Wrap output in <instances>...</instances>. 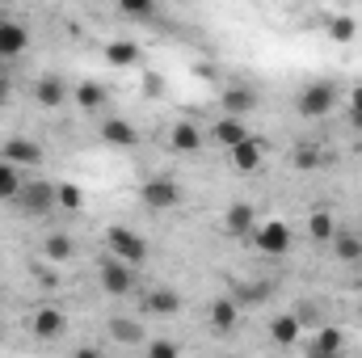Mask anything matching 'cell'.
Wrapping results in <instances>:
<instances>
[{
  "label": "cell",
  "mask_w": 362,
  "mask_h": 358,
  "mask_svg": "<svg viewBox=\"0 0 362 358\" xmlns=\"http://www.w3.org/2000/svg\"><path fill=\"white\" fill-rule=\"evenodd\" d=\"M101 139L114 144V148H135V144H139V131H135L127 118H105V122H101Z\"/></svg>",
  "instance_id": "obj_11"
},
{
  "label": "cell",
  "mask_w": 362,
  "mask_h": 358,
  "mask_svg": "<svg viewBox=\"0 0 362 358\" xmlns=\"http://www.w3.org/2000/svg\"><path fill=\"white\" fill-rule=\"evenodd\" d=\"M34 97H38L42 105H59V101L68 97V89H64V81H59V76H42V81H38V89H34Z\"/></svg>",
  "instance_id": "obj_22"
},
{
  "label": "cell",
  "mask_w": 362,
  "mask_h": 358,
  "mask_svg": "<svg viewBox=\"0 0 362 358\" xmlns=\"http://www.w3.org/2000/svg\"><path fill=\"white\" fill-rule=\"evenodd\" d=\"M350 114H362V85L350 93Z\"/></svg>",
  "instance_id": "obj_33"
},
{
  "label": "cell",
  "mask_w": 362,
  "mask_h": 358,
  "mask_svg": "<svg viewBox=\"0 0 362 358\" xmlns=\"http://www.w3.org/2000/svg\"><path fill=\"white\" fill-rule=\"evenodd\" d=\"M72 253H76V245L68 236H47L42 241V258L47 262H72Z\"/></svg>",
  "instance_id": "obj_21"
},
{
  "label": "cell",
  "mask_w": 362,
  "mask_h": 358,
  "mask_svg": "<svg viewBox=\"0 0 362 358\" xmlns=\"http://www.w3.org/2000/svg\"><path fill=\"white\" fill-rule=\"evenodd\" d=\"M118 8H122L127 17H135V21L156 17V0H118Z\"/></svg>",
  "instance_id": "obj_25"
},
{
  "label": "cell",
  "mask_w": 362,
  "mask_h": 358,
  "mask_svg": "<svg viewBox=\"0 0 362 358\" xmlns=\"http://www.w3.org/2000/svg\"><path fill=\"white\" fill-rule=\"evenodd\" d=\"M17 202H21L30 215H47V211L55 207V185H47V181H21Z\"/></svg>",
  "instance_id": "obj_6"
},
{
  "label": "cell",
  "mask_w": 362,
  "mask_h": 358,
  "mask_svg": "<svg viewBox=\"0 0 362 358\" xmlns=\"http://www.w3.org/2000/svg\"><path fill=\"white\" fill-rule=\"evenodd\" d=\"M337 105V89L333 85H308V89H299V97H295V110L303 114V118H325L329 110Z\"/></svg>",
  "instance_id": "obj_3"
},
{
  "label": "cell",
  "mask_w": 362,
  "mask_h": 358,
  "mask_svg": "<svg viewBox=\"0 0 362 358\" xmlns=\"http://www.w3.org/2000/svg\"><path fill=\"white\" fill-rule=\"evenodd\" d=\"M105 245H110L114 258H122V262H131V266H144V262H148V241L135 236L131 228H110V232H105Z\"/></svg>",
  "instance_id": "obj_2"
},
{
  "label": "cell",
  "mask_w": 362,
  "mask_h": 358,
  "mask_svg": "<svg viewBox=\"0 0 362 358\" xmlns=\"http://www.w3.org/2000/svg\"><path fill=\"white\" fill-rule=\"evenodd\" d=\"M110 64H118V68H127V64H135V55H139V47L135 42H110Z\"/></svg>",
  "instance_id": "obj_26"
},
{
  "label": "cell",
  "mask_w": 362,
  "mask_h": 358,
  "mask_svg": "<svg viewBox=\"0 0 362 358\" xmlns=\"http://www.w3.org/2000/svg\"><path fill=\"white\" fill-rule=\"evenodd\" d=\"M110 337L122 342V346H139V342H144V329H139L131 316H114V321H110Z\"/></svg>",
  "instance_id": "obj_18"
},
{
  "label": "cell",
  "mask_w": 362,
  "mask_h": 358,
  "mask_svg": "<svg viewBox=\"0 0 362 358\" xmlns=\"http://www.w3.org/2000/svg\"><path fill=\"white\" fill-rule=\"evenodd\" d=\"M0 156H8L13 165H42V156H47V152H42L34 139H21V135H13V139L4 144V152H0Z\"/></svg>",
  "instance_id": "obj_12"
},
{
  "label": "cell",
  "mask_w": 362,
  "mask_h": 358,
  "mask_svg": "<svg viewBox=\"0 0 362 358\" xmlns=\"http://www.w3.org/2000/svg\"><path fill=\"white\" fill-rule=\"evenodd\" d=\"M139 198H144L148 211H173V207L181 202V185L169 181V178H152V181H144Z\"/></svg>",
  "instance_id": "obj_4"
},
{
  "label": "cell",
  "mask_w": 362,
  "mask_h": 358,
  "mask_svg": "<svg viewBox=\"0 0 362 358\" xmlns=\"http://www.w3.org/2000/svg\"><path fill=\"white\" fill-rule=\"evenodd\" d=\"M308 232H312V241H333L337 224H333V215H329V211H316V215L308 219Z\"/></svg>",
  "instance_id": "obj_24"
},
{
  "label": "cell",
  "mask_w": 362,
  "mask_h": 358,
  "mask_svg": "<svg viewBox=\"0 0 362 358\" xmlns=\"http://www.w3.org/2000/svg\"><path fill=\"white\" fill-rule=\"evenodd\" d=\"M223 228L232 232V236H253V228H257V211L249 207V202H236V207H228V215H223Z\"/></svg>",
  "instance_id": "obj_10"
},
{
  "label": "cell",
  "mask_w": 362,
  "mask_h": 358,
  "mask_svg": "<svg viewBox=\"0 0 362 358\" xmlns=\"http://www.w3.org/2000/svg\"><path fill=\"white\" fill-rule=\"evenodd\" d=\"M30 47V34L21 21H0V59H17Z\"/></svg>",
  "instance_id": "obj_9"
},
{
  "label": "cell",
  "mask_w": 362,
  "mask_h": 358,
  "mask_svg": "<svg viewBox=\"0 0 362 358\" xmlns=\"http://www.w3.org/2000/svg\"><path fill=\"white\" fill-rule=\"evenodd\" d=\"M341 350V333L337 329H320V337L312 342V354H337Z\"/></svg>",
  "instance_id": "obj_27"
},
{
  "label": "cell",
  "mask_w": 362,
  "mask_h": 358,
  "mask_svg": "<svg viewBox=\"0 0 362 358\" xmlns=\"http://www.w3.org/2000/svg\"><path fill=\"white\" fill-rule=\"evenodd\" d=\"M253 245H257L266 258H282V253L291 249V228H286L282 219H274V224H257V228H253Z\"/></svg>",
  "instance_id": "obj_5"
},
{
  "label": "cell",
  "mask_w": 362,
  "mask_h": 358,
  "mask_svg": "<svg viewBox=\"0 0 362 358\" xmlns=\"http://www.w3.org/2000/svg\"><path fill=\"white\" fill-rule=\"evenodd\" d=\"M144 312L148 316H173V312H181V295L173 287H152L144 295Z\"/></svg>",
  "instance_id": "obj_8"
},
{
  "label": "cell",
  "mask_w": 362,
  "mask_h": 358,
  "mask_svg": "<svg viewBox=\"0 0 362 358\" xmlns=\"http://www.w3.org/2000/svg\"><path fill=\"white\" fill-rule=\"evenodd\" d=\"M17 190H21L17 165H13L8 156H0V202H4V198H17Z\"/></svg>",
  "instance_id": "obj_20"
},
{
  "label": "cell",
  "mask_w": 362,
  "mask_h": 358,
  "mask_svg": "<svg viewBox=\"0 0 362 358\" xmlns=\"http://www.w3.org/2000/svg\"><path fill=\"white\" fill-rule=\"evenodd\" d=\"M236 321H240V312H236L232 299H215V304H211V325H215L219 333H232Z\"/></svg>",
  "instance_id": "obj_17"
},
{
  "label": "cell",
  "mask_w": 362,
  "mask_h": 358,
  "mask_svg": "<svg viewBox=\"0 0 362 358\" xmlns=\"http://www.w3.org/2000/svg\"><path fill=\"white\" fill-rule=\"evenodd\" d=\"M148 354L152 358H173L177 354V346H173V342H148Z\"/></svg>",
  "instance_id": "obj_32"
},
{
  "label": "cell",
  "mask_w": 362,
  "mask_h": 358,
  "mask_svg": "<svg viewBox=\"0 0 362 358\" xmlns=\"http://www.w3.org/2000/svg\"><path fill=\"white\" fill-rule=\"evenodd\" d=\"M76 101H81V110H97V105L105 101V93H101V85H97V81H85V85L76 89Z\"/></svg>",
  "instance_id": "obj_28"
},
{
  "label": "cell",
  "mask_w": 362,
  "mask_h": 358,
  "mask_svg": "<svg viewBox=\"0 0 362 358\" xmlns=\"http://www.w3.org/2000/svg\"><path fill=\"white\" fill-rule=\"evenodd\" d=\"M333 253H337V262H350V266L362 262V236L358 232H341V228H337V232H333Z\"/></svg>",
  "instance_id": "obj_14"
},
{
  "label": "cell",
  "mask_w": 362,
  "mask_h": 358,
  "mask_svg": "<svg viewBox=\"0 0 362 358\" xmlns=\"http://www.w3.org/2000/svg\"><path fill=\"white\" fill-rule=\"evenodd\" d=\"M55 202H59L64 211H81V202H85V194H81L76 185H55Z\"/></svg>",
  "instance_id": "obj_29"
},
{
  "label": "cell",
  "mask_w": 362,
  "mask_h": 358,
  "mask_svg": "<svg viewBox=\"0 0 362 358\" xmlns=\"http://www.w3.org/2000/svg\"><path fill=\"white\" fill-rule=\"evenodd\" d=\"M64 329H68L64 312H55V308H38V312H34V337L55 342V337H64Z\"/></svg>",
  "instance_id": "obj_13"
},
{
  "label": "cell",
  "mask_w": 362,
  "mask_h": 358,
  "mask_svg": "<svg viewBox=\"0 0 362 358\" xmlns=\"http://www.w3.org/2000/svg\"><path fill=\"white\" fill-rule=\"evenodd\" d=\"M295 165H299V169H312V165H320V148H312V144L295 148Z\"/></svg>",
  "instance_id": "obj_31"
},
{
  "label": "cell",
  "mask_w": 362,
  "mask_h": 358,
  "mask_svg": "<svg viewBox=\"0 0 362 358\" xmlns=\"http://www.w3.org/2000/svg\"><path fill=\"white\" fill-rule=\"evenodd\" d=\"M223 110L236 114V118H245V114L257 110V93L253 89H223Z\"/></svg>",
  "instance_id": "obj_16"
},
{
  "label": "cell",
  "mask_w": 362,
  "mask_h": 358,
  "mask_svg": "<svg viewBox=\"0 0 362 358\" xmlns=\"http://www.w3.org/2000/svg\"><path fill=\"white\" fill-rule=\"evenodd\" d=\"M270 337L282 342V346H291V342L299 337V316H278V321L270 325Z\"/></svg>",
  "instance_id": "obj_23"
},
{
  "label": "cell",
  "mask_w": 362,
  "mask_h": 358,
  "mask_svg": "<svg viewBox=\"0 0 362 358\" xmlns=\"http://www.w3.org/2000/svg\"><path fill=\"white\" fill-rule=\"evenodd\" d=\"M97 278H101V291H110V295H131L135 291V266L114 258V253L97 266Z\"/></svg>",
  "instance_id": "obj_1"
},
{
  "label": "cell",
  "mask_w": 362,
  "mask_h": 358,
  "mask_svg": "<svg viewBox=\"0 0 362 358\" xmlns=\"http://www.w3.org/2000/svg\"><path fill=\"white\" fill-rule=\"evenodd\" d=\"M211 139H215L219 148H228V152H232L236 144H245V139H249V122H245V118H236V114H228V118H219V122L211 127Z\"/></svg>",
  "instance_id": "obj_7"
},
{
  "label": "cell",
  "mask_w": 362,
  "mask_h": 358,
  "mask_svg": "<svg viewBox=\"0 0 362 358\" xmlns=\"http://www.w3.org/2000/svg\"><path fill=\"white\" fill-rule=\"evenodd\" d=\"M257 165H262V144L249 135L245 144H236V148H232V169L249 173V169H257Z\"/></svg>",
  "instance_id": "obj_15"
},
{
  "label": "cell",
  "mask_w": 362,
  "mask_h": 358,
  "mask_svg": "<svg viewBox=\"0 0 362 358\" xmlns=\"http://www.w3.org/2000/svg\"><path fill=\"white\" fill-rule=\"evenodd\" d=\"M173 148H177V152H198V148H202V131H198L194 122H177V127H173Z\"/></svg>",
  "instance_id": "obj_19"
},
{
  "label": "cell",
  "mask_w": 362,
  "mask_h": 358,
  "mask_svg": "<svg viewBox=\"0 0 362 358\" xmlns=\"http://www.w3.org/2000/svg\"><path fill=\"white\" fill-rule=\"evenodd\" d=\"M329 34H333V42H350V38H354V21H350V17H333Z\"/></svg>",
  "instance_id": "obj_30"
}]
</instances>
